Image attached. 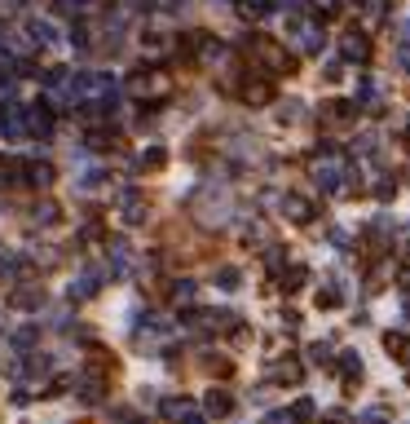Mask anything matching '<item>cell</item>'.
<instances>
[{
  "instance_id": "1",
  "label": "cell",
  "mask_w": 410,
  "mask_h": 424,
  "mask_svg": "<svg viewBox=\"0 0 410 424\" xmlns=\"http://www.w3.org/2000/svg\"><path fill=\"white\" fill-rule=\"evenodd\" d=\"M353 173H348L344 160H335V151L327 146V155H322L318 164H313V181H318L322 190H331V195H348L353 190V181H348Z\"/></svg>"
},
{
  "instance_id": "2",
  "label": "cell",
  "mask_w": 410,
  "mask_h": 424,
  "mask_svg": "<svg viewBox=\"0 0 410 424\" xmlns=\"http://www.w3.org/2000/svg\"><path fill=\"white\" fill-rule=\"evenodd\" d=\"M340 49H344L348 62H366V58H371V44H366V35H362V31H348Z\"/></svg>"
},
{
  "instance_id": "3",
  "label": "cell",
  "mask_w": 410,
  "mask_h": 424,
  "mask_svg": "<svg viewBox=\"0 0 410 424\" xmlns=\"http://www.w3.org/2000/svg\"><path fill=\"white\" fill-rule=\"evenodd\" d=\"M283 208H287V217H292V221H300V226H305L309 217H313V208H309V203L300 199V195H287V199H283Z\"/></svg>"
},
{
  "instance_id": "4",
  "label": "cell",
  "mask_w": 410,
  "mask_h": 424,
  "mask_svg": "<svg viewBox=\"0 0 410 424\" xmlns=\"http://www.w3.org/2000/svg\"><path fill=\"white\" fill-rule=\"evenodd\" d=\"M230 407H234V402H230V393H221V389H212V393H208V411H212V416H230Z\"/></svg>"
},
{
  "instance_id": "5",
  "label": "cell",
  "mask_w": 410,
  "mask_h": 424,
  "mask_svg": "<svg viewBox=\"0 0 410 424\" xmlns=\"http://www.w3.org/2000/svg\"><path fill=\"white\" fill-rule=\"evenodd\" d=\"M340 371H344V380H348V384L362 380V358H357V354H344V358H340Z\"/></svg>"
},
{
  "instance_id": "6",
  "label": "cell",
  "mask_w": 410,
  "mask_h": 424,
  "mask_svg": "<svg viewBox=\"0 0 410 424\" xmlns=\"http://www.w3.org/2000/svg\"><path fill=\"white\" fill-rule=\"evenodd\" d=\"M353 111H357L353 102H331V106H327V119H335V124H344V119H353Z\"/></svg>"
},
{
  "instance_id": "7",
  "label": "cell",
  "mask_w": 410,
  "mask_h": 424,
  "mask_svg": "<svg viewBox=\"0 0 410 424\" xmlns=\"http://www.w3.org/2000/svg\"><path fill=\"white\" fill-rule=\"evenodd\" d=\"M98 292V274H80V283H71V296H93Z\"/></svg>"
},
{
  "instance_id": "8",
  "label": "cell",
  "mask_w": 410,
  "mask_h": 424,
  "mask_svg": "<svg viewBox=\"0 0 410 424\" xmlns=\"http://www.w3.org/2000/svg\"><path fill=\"white\" fill-rule=\"evenodd\" d=\"M300 49L318 53V49H322V31H318V27H305V31H300Z\"/></svg>"
},
{
  "instance_id": "9",
  "label": "cell",
  "mask_w": 410,
  "mask_h": 424,
  "mask_svg": "<svg viewBox=\"0 0 410 424\" xmlns=\"http://www.w3.org/2000/svg\"><path fill=\"white\" fill-rule=\"evenodd\" d=\"M340 305V287H322L318 292V309H335Z\"/></svg>"
},
{
  "instance_id": "10",
  "label": "cell",
  "mask_w": 410,
  "mask_h": 424,
  "mask_svg": "<svg viewBox=\"0 0 410 424\" xmlns=\"http://www.w3.org/2000/svg\"><path fill=\"white\" fill-rule=\"evenodd\" d=\"M292 420H313V402H309V398H300V402L292 407Z\"/></svg>"
},
{
  "instance_id": "11",
  "label": "cell",
  "mask_w": 410,
  "mask_h": 424,
  "mask_svg": "<svg viewBox=\"0 0 410 424\" xmlns=\"http://www.w3.org/2000/svg\"><path fill=\"white\" fill-rule=\"evenodd\" d=\"M300 283H305V270H292V274H283V292H296Z\"/></svg>"
},
{
  "instance_id": "12",
  "label": "cell",
  "mask_w": 410,
  "mask_h": 424,
  "mask_svg": "<svg viewBox=\"0 0 410 424\" xmlns=\"http://www.w3.org/2000/svg\"><path fill=\"white\" fill-rule=\"evenodd\" d=\"M216 278H221V287H225V292H234V287H238V270H230V265H225V270L216 274Z\"/></svg>"
},
{
  "instance_id": "13",
  "label": "cell",
  "mask_w": 410,
  "mask_h": 424,
  "mask_svg": "<svg viewBox=\"0 0 410 424\" xmlns=\"http://www.w3.org/2000/svg\"><path fill=\"white\" fill-rule=\"evenodd\" d=\"M309 358H313V362H327V358H331V345H327V341H318V345L309 349Z\"/></svg>"
},
{
  "instance_id": "14",
  "label": "cell",
  "mask_w": 410,
  "mask_h": 424,
  "mask_svg": "<svg viewBox=\"0 0 410 424\" xmlns=\"http://www.w3.org/2000/svg\"><path fill=\"white\" fill-rule=\"evenodd\" d=\"M172 296H177V300H190V296H195V283H177Z\"/></svg>"
},
{
  "instance_id": "15",
  "label": "cell",
  "mask_w": 410,
  "mask_h": 424,
  "mask_svg": "<svg viewBox=\"0 0 410 424\" xmlns=\"http://www.w3.org/2000/svg\"><path fill=\"white\" fill-rule=\"evenodd\" d=\"M296 375H300L296 362H283V367H278V380H296Z\"/></svg>"
},
{
  "instance_id": "16",
  "label": "cell",
  "mask_w": 410,
  "mask_h": 424,
  "mask_svg": "<svg viewBox=\"0 0 410 424\" xmlns=\"http://www.w3.org/2000/svg\"><path fill=\"white\" fill-rule=\"evenodd\" d=\"M375 195H380V199H393V195H397V186H393V181H380Z\"/></svg>"
},
{
  "instance_id": "17",
  "label": "cell",
  "mask_w": 410,
  "mask_h": 424,
  "mask_svg": "<svg viewBox=\"0 0 410 424\" xmlns=\"http://www.w3.org/2000/svg\"><path fill=\"white\" fill-rule=\"evenodd\" d=\"M402 62H406V67H410V44H402Z\"/></svg>"
},
{
  "instance_id": "18",
  "label": "cell",
  "mask_w": 410,
  "mask_h": 424,
  "mask_svg": "<svg viewBox=\"0 0 410 424\" xmlns=\"http://www.w3.org/2000/svg\"><path fill=\"white\" fill-rule=\"evenodd\" d=\"M402 35H406V44H410V22H406V27H402Z\"/></svg>"
},
{
  "instance_id": "19",
  "label": "cell",
  "mask_w": 410,
  "mask_h": 424,
  "mask_svg": "<svg viewBox=\"0 0 410 424\" xmlns=\"http://www.w3.org/2000/svg\"><path fill=\"white\" fill-rule=\"evenodd\" d=\"M406 142H410V119H406Z\"/></svg>"
}]
</instances>
